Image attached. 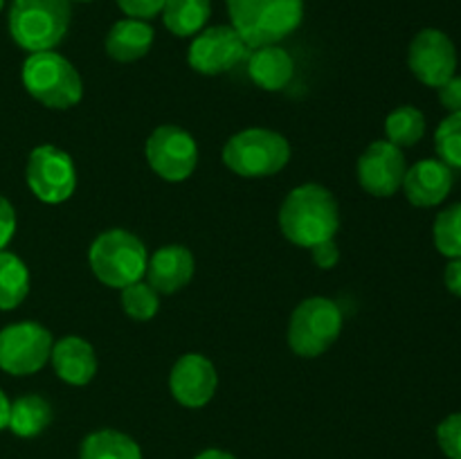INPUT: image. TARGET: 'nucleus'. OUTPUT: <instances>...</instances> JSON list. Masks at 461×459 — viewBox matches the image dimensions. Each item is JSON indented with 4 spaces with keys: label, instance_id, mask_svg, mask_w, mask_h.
<instances>
[{
    "label": "nucleus",
    "instance_id": "nucleus-1",
    "mask_svg": "<svg viewBox=\"0 0 461 459\" xmlns=\"http://www.w3.org/2000/svg\"><path fill=\"white\" fill-rule=\"evenodd\" d=\"M279 230L300 248H313L336 238L340 230V207L336 196L324 184H297L279 207Z\"/></svg>",
    "mask_w": 461,
    "mask_h": 459
},
{
    "label": "nucleus",
    "instance_id": "nucleus-2",
    "mask_svg": "<svg viewBox=\"0 0 461 459\" xmlns=\"http://www.w3.org/2000/svg\"><path fill=\"white\" fill-rule=\"evenodd\" d=\"M230 22L250 50L277 45L304 21V0H225Z\"/></svg>",
    "mask_w": 461,
    "mask_h": 459
},
{
    "label": "nucleus",
    "instance_id": "nucleus-3",
    "mask_svg": "<svg viewBox=\"0 0 461 459\" xmlns=\"http://www.w3.org/2000/svg\"><path fill=\"white\" fill-rule=\"evenodd\" d=\"M21 76L27 93L45 108L68 111L84 97V81L79 70L54 50L32 52L23 63Z\"/></svg>",
    "mask_w": 461,
    "mask_h": 459
},
{
    "label": "nucleus",
    "instance_id": "nucleus-4",
    "mask_svg": "<svg viewBox=\"0 0 461 459\" xmlns=\"http://www.w3.org/2000/svg\"><path fill=\"white\" fill-rule=\"evenodd\" d=\"M88 264L99 282L122 291L144 277L149 252L138 234L113 228L95 238L88 250Z\"/></svg>",
    "mask_w": 461,
    "mask_h": 459
},
{
    "label": "nucleus",
    "instance_id": "nucleus-5",
    "mask_svg": "<svg viewBox=\"0 0 461 459\" xmlns=\"http://www.w3.org/2000/svg\"><path fill=\"white\" fill-rule=\"evenodd\" d=\"M70 0H12L9 34L27 52L54 50L70 27Z\"/></svg>",
    "mask_w": 461,
    "mask_h": 459
},
{
    "label": "nucleus",
    "instance_id": "nucleus-6",
    "mask_svg": "<svg viewBox=\"0 0 461 459\" xmlns=\"http://www.w3.org/2000/svg\"><path fill=\"white\" fill-rule=\"evenodd\" d=\"M223 165L241 178H268L291 160V144L273 129H246L225 142Z\"/></svg>",
    "mask_w": 461,
    "mask_h": 459
},
{
    "label": "nucleus",
    "instance_id": "nucleus-7",
    "mask_svg": "<svg viewBox=\"0 0 461 459\" xmlns=\"http://www.w3.org/2000/svg\"><path fill=\"white\" fill-rule=\"evenodd\" d=\"M342 333V310L333 300L313 295L295 306L288 322V345L302 358H318Z\"/></svg>",
    "mask_w": 461,
    "mask_h": 459
},
{
    "label": "nucleus",
    "instance_id": "nucleus-8",
    "mask_svg": "<svg viewBox=\"0 0 461 459\" xmlns=\"http://www.w3.org/2000/svg\"><path fill=\"white\" fill-rule=\"evenodd\" d=\"M54 338L43 324L14 322L0 331V369L12 376H32L50 363Z\"/></svg>",
    "mask_w": 461,
    "mask_h": 459
},
{
    "label": "nucleus",
    "instance_id": "nucleus-9",
    "mask_svg": "<svg viewBox=\"0 0 461 459\" xmlns=\"http://www.w3.org/2000/svg\"><path fill=\"white\" fill-rule=\"evenodd\" d=\"M25 180L30 192L48 205L66 202L77 189V166L70 153L52 144L32 148L25 166Z\"/></svg>",
    "mask_w": 461,
    "mask_h": 459
},
{
    "label": "nucleus",
    "instance_id": "nucleus-10",
    "mask_svg": "<svg viewBox=\"0 0 461 459\" xmlns=\"http://www.w3.org/2000/svg\"><path fill=\"white\" fill-rule=\"evenodd\" d=\"M147 162L153 174L167 183H183L198 165V144L189 130L176 124H162L149 135Z\"/></svg>",
    "mask_w": 461,
    "mask_h": 459
},
{
    "label": "nucleus",
    "instance_id": "nucleus-11",
    "mask_svg": "<svg viewBox=\"0 0 461 459\" xmlns=\"http://www.w3.org/2000/svg\"><path fill=\"white\" fill-rule=\"evenodd\" d=\"M248 45L232 25L205 27L194 36L187 50V63L192 70L205 76L230 72L248 58Z\"/></svg>",
    "mask_w": 461,
    "mask_h": 459
},
{
    "label": "nucleus",
    "instance_id": "nucleus-12",
    "mask_svg": "<svg viewBox=\"0 0 461 459\" xmlns=\"http://www.w3.org/2000/svg\"><path fill=\"white\" fill-rule=\"evenodd\" d=\"M408 66L423 86L439 88L457 70V48L446 32L426 27L410 43Z\"/></svg>",
    "mask_w": 461,
    "mask_h": 459
},
{
    "label": "nucleus",
    "instance_id": "nucleus-13",
    "mask_svg": "<svg viewBox=\"0 0 461 459\" xmlns=\"http://www.w3.org/2000/svg\"><path fill=\"white\" fill-rule=\"evenodd\" d=\"M405 171H408V162H405L403 148L394 147L387 140H374L358 158V166H356L360 187L376 198L394 196L403 187Z\"/></svg>",
    "mask_w": 461,
    "mask_h": 459
},
{
    "label": "nucleus",
    "instance_id": "nucleus-14",
    "mask_svg": "<svg viewBox=\"0 0 461 459\" xmlns=\"http://www.w3.org/2000/svg\"><path fill=\"white\" fill-rule=\"evenodd\" d=\"M219 374L207 356L189 351L174 363L169 374V392L183 408H205L216 394Z\"/></svg>",
    "mask_w": 461,
    "mask_h": 459
},
{
    "label": "nucleus",
    "instance_id": "nucleus-15",
    "mask_svg": "<svg viewBox=\"0 0 461 459\" xmlns=\"http://www.w3.org/2000/svg\"><path fill=\"white\" fill-rule=\"evenodd\" d=\"M453 183V169L439 158H428L408 166L401 189L414 207H437L448 198Z\"/></svg>",
    "mask_w": 461,
    "mask_h": 459
},
{
    "label": "nucleus",
    "instance_id": "nucleus-16",
    "mask_svg": "<svg viewBox=\"0 0 461 459\" xmlns=\"http://www.w3.org/2000/svg\"><path fill=\"white\" fill-rule=\"evenodd\" d=\"M196 273V259L192 250L180 243H169L149 256L147 279L158 295H174L183 291Z\"/></svg>",
    "mask_w": 461,
    "mask_h": 459
},
{
    "label": "nucleus",
    "instance_id": "nucleus-17",
    "mask_svg": "<svg viewBox=\"0 0 461 459\" xmlns=\"http://www.w3.org/2000/svg\"><path fill=\"white\" fill-rule=\"evenodd\" d=\"M50 363L63 382L75 387L88 385L97 374V354L81 336H63L54 340Z\"/></svg>",
    "mask_w": 461,
    "mask_h": 459
},
{
    "label": "nucleus",
    "instance_id": "nucleus-18",
    "mask_svg": "<svg viewBox=\"0 0 461 459\" xmlns=\"http://www.w3.org/2000/svg\"><path fill=\"white\" fill-rule=\"evenodd\" d=\"M248 75L257 88L277 93L291 84L295 75V61L279 45H264L248 54Z\"/></svg>",
    "mask_w": 461,
    "mask_h": 459
},
{
    "label": "nucleus",
    "instance_id": "nucleus-19",
    "mask_svg": "<svg viewBox=\"0 0 461 459\" xmlns=\"http://www.w3.org/2000/svg\"><path fill=\"white\" fill-rule=\"evenodd\" d=\"M153 39H156V34H153V27L147 21L126 16L108 30L104 48H106V54L113 61L133 63L147 57Z\"/></svg>",
    "mask_w": 461,
    "mask_h": 459
},
{
    "label": "nucleus",
    "instance_id": "nucleus-20",
    "mask_svg": "<svg viewBox=\"0 0 461 459\" xmlns=\"http://www.w3.org/2000/svg\"><path fill=\"white\" fill-rule=\"evenodd\" d=\"M52 417L54 412L48 399L41 394H25L9 405L7 428L21 439H34L52 423Z\"/></svg>",
    "mask_w": 461,
    "mask_h": 459
},
{
    "label": "nucleus",
    "instance_id": "nucleus-21",
    "mask_svg": "<svg viewBox=\"0 0 461 459\" xmlns=\"http://www.w3.org/2000/svg\"><path fill=\"white\" fill-rule=\"evenodd\" d=\"M162 22L174 36L187 39L205 30L210 21V0H167L162 7Z\"/></svg>",
    "mask_w": 461,
    "mask_h": 459
},
{
    "label": "nucleus",
    "instance_id": "nucleus-22",
    "mask_svg": "<svg viewBox=\"0 0 461 459\" xmlns=\"http://www.w3.org/2000/svg\"><path fill=\"white\" fill-rule=\"evenodd\" d=\"M79 459H142V450L133 436L113 428L95 430L81 441Z\"/></svg>",
    "mask_w": 461,
    "mask_h": 459
},
{
    "label": "nucleus",
    "instance_id": "nucleus-23",
    "mask_svg": "<svg viewBox=\"0 0 461 459\" xmlns=\"http://www.w3.org/2000/svg\"><path fill=\"white\" fill-rule=\"evenodd\" d=\"M30 292V270L14 252L0 250V310H14Z\"/></svg>",
    "mask_w": 461,
    "mask_h": 459
},
{
    "label": "nucleus",
    "instance_id": "nucleus-24",
    "mask_svg": "<svg viewBox=\"0 0 461 459\" xmlns=\"http://www.w3.org/2000/svg\"><path fill=\"white\" fill-rule=\"evenodd\" d=\"M423 135H426V115L417 106L403 104L385 117V140L394 147H414L421 142Z\"/></svg>",
    "mask_w": 461,
    "mask_h": 459
},
{
    "label": "nucleus",
    "instance_id": "nucleus-25",
    "mask_svg": "<svg viewBox=\"0 0 461 459\" xmlns=\"http://www.w3.org/2000/svg\"><path fill=\"white\" fill-rule=\"evenodd\" d=\"M432 238L439 255L461 259V201L453 202L437 214L432 225Z\"/></svg>",
    "mask_w": 461,
    "mask_h": 459
},
{
    "label": "nucleus",
    "instance_id": "nucleus-26",
    "mask_svg": "<svg viewBox=\"0 0 461 459\" xmlns=\"http://www.w3.org/2000/svg\"><path fill=\"white\" fill-rule=\"evenodd\" d=\"M120 295V304L122 310L129 315L131 320L135 322H149L158 315L160 310V295L156 292V288L151 286L149 282H135L129 284L126 288H122Z\"/></svg>",
    "mask_w": 461,
    "mask_h": 459
},
{
    "label": "nucleus",
    "instance_id": "nucleus-27",
    "mask_svg": "<svg viewBox=\"0 0 461 459\" xmlns=\"http://www.w3.org/2000/svg\"><path fill=\"white\" fill-rule=\"evenodd\" d=\"M435 148L450 169H461V112H450L435 130Z\"/></svg>",
    "mask_w": 461,
    "mask_h": 459
},
{
    "label": "nucleus",
    "instance_id": "nucleus-28",
    "mask_svg": "<svg viewBox=\"0 0 461 459\" xmlns=\"http://www.w3.org/2000/svg\"><path fill=\"white\" fill-rule=\"evenodd\" d=\"M437 444L448 459H461V412L448 414L437 426Z\"/></svg>",
    "mask_w": 461,
    "mask_h": 459
},
{
    "label": "nucleus",
    "instance_id": "nucleus-29",
    "mask_svg": "<svg viewBox=\"0 0 461 459\" xmlns=\"http://www.w3.org/2000/svg\"><path fill=\"white\" fill-rule=\"evenodd\" d=\"M117 7L129 18H140V21H151L162 12L167 0H115Z\"/></svg>",
    "mask_w": 461,
    "mask_h": 459
},
{
    "label": "nucleus",
    "instance_id": "nucleus-30",
    "mask_svg": "<svg viewBox=\"0 0 461 459\" xmlns=\"http://www.w3.org/2000/svg\"><path fill=\"white\" fill-rule=\"evenodd\" d=\"M311 256H313V264L322 270H331L333 266L340 261V248H338L336 238H329V241L318 243V246L309 248Z\"/></svg>",
    "mask_w": 461,
    "mask_h": 459
},
{
    "label": "nucleus",
    "instance_id": "nucleus-31",
    "mask_svg": "<svg viewBox=\"0 0 461 459\" xmlns=\"http://www.w3.org/2000/svg\"><path fill=\"white\" fill-rule=\"evenodd\" d=\"M16 234V210L5 196H0V250L9 246Z\"/></svg>",
    "mask_w": 461,
    "mask_h": 459
},
{
    "label": "nucleus",
    "instance_id": "nucleus-32",
    "mask_svg": "<svg viewBox=\"0 0 461 459\" xmlns=\"http://www.w3.org/2000/svg\"><path fill=\"white\" fill-rule=\"evenodd\" d=\"M439 93V102L441 106L446 108L448 112H461V76L453 75L446 84H441L437 88Z\"/></svg>",
    "mask_w": 461,
    "mask_h": 459
},
{
    "label": "nucleus",
    "instance_id": "nucleus-33",
    "mask_svg": "<svg viewBox=\"0 0 461 459\" xmlns=\"http://www.w3.org/2000/svg\"><path fill=\"white\" fill-rule=\"evenodd\" d=\"M444 284L455 297H461V259H450V264L446 266Z\"/></svg>",
    "mask_w": 461,
    "mask_h": 459
},
{
    "label": "nucleus",
    "instance_id": "nucleus-34",
    "mask_svg": "<svg viewBox=\"0 0 461 459\" xmlns=\"http://www.w3.org/2000/svg\"><path fill=\"white\" fill-rule=\"evenodd\" d=\"M196 459H237L232 453L228 450H221V448H207L203 450L201 454H196Z\"/></svg>",
    "mask_w": 461,
    "mask_h": 459
},
{
    "label": "nucleus",
    "instance_id": "nucleus-35",
    "mask_svg": "<svg viewBox=\"0 0 461 459\" xmlns=\"http://www.w3.org/2000/svg\"><path fill=\"white\" fill-rule=\"evenodd\" d=\"M9 399L5 396V392L0 390V430H5L7 428V421H9Z\"/></svg>",
    "mask_w": 461,
    "mask_h": 459
},
{
    "label": "nucleus",
    "instance_id": "nucleus-36",
    "mask_svg": "<svg viewBox=\"0 0 461 459\" xmlns=\"http://www.w3.org/2000/svg\"><path fill=\"white\" fill-rule=\"evenodd\" d=\"M3 7H5V0H0V12H3Z\"/></svg>",
    "mask_w": 461,
    "mask_h": 459
},
{
    "label": "nucleus",
    "instance_id": "nucleus-37",
    "mask_svg": "<svg viewBox=\"0 0 461 459\" xmlns=\"http://www.w3.org/2000/svg\"><path fill=\"white\" fill-rule=\"evenodd\" d=\"M77 3H93V0H77Z\"/></svg>",
    "mask_w": 461,
    "mask_h": 459
}]
</instances>
